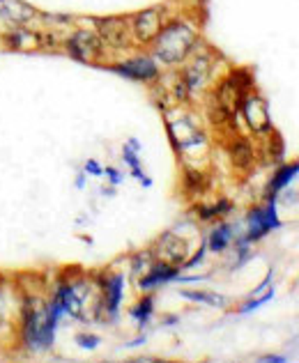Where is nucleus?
Masks as SVG:
<instances>
[{"label": "nucleus", "instance_id": "obj_1", "mask_svg": "<svg viewBox=\"0 0 299 363\" xmlns=\"http://www.w3.org/2000/svg\"><path fill=\"white\" fill-rule=\"evenodd\" d=\"M198 49V33L196 28L182 21V18H173L166 21L161 33L154 37L150 44V55L157 62L166 67L185 65Z\"/></svg>", "mask_w": 299, "mask_h": 363}, {"label": "nucleus", "instance_id": "obj_2", "mask_svg": "<svg viewBox=\"0 0 299 363\" xmlns=\"http://www.w3.org/2000/svg\"><path fill=\"white\" fill-rule=\"evenodd\" d=\"M60 49L72 60L83 65H102L106 62V53H109L97 30L85 26H72L70 30H65Z\"/></svg>", "mask_w": 299, "mask_h": 363}, {"label": "nucleus", "instance_id": "obj_3", "mask_svg": "<svg viewBox=\"0 0 299 363\" xmlns=\"http://www.w3.org/2000/svg\"><path fill=\"white\" fill-rule=\"evenodd\" d=\"M0 49L12 53L46 51V30L37 23L3 26V30H0Z\"/></svg>", "mask_w": 299, "mask_h": 363}, {"label": "nucleus", "instance_id": "obj_4", "mask_svg": "<svg viewBox=\"0 0 299 363\" xmlns=\"http://www.w3.org/2000/svg\"><path fill=\"white\" fill-rule=\"evenodd\" d=\"M168 136L173 147L180 155H187L191 150H205L207 147V136L202 131L200 122L189 116V113H180L178 118H168Z\"/></svg>", "mask_w": 299, "mask_h": 363}, {"label": "nucleus", "instance_id": "obj_5", "mask_svg": "<svg viewBox=\"0 0 299 363\" xmlns=\"http://www.w3.org/2000/svg\"><path fill=\"white\" fill-rule=\"evenodd\" d=\"M90 26L102 37L106 49L127 51L129 46H134L129 16H97V18H90Z\"/></svg>", "mask_w": 299, "mask_h": 363}, {"label": "nucleus", "instance_id": "obj_6", "mask_svg": "<svg viewBox=\"0 0 299 363\" xmlns=\"http://www.w3.org/2000/svg\"><path fill=\"white\" fill-rule=\"evenodd\" d=\"M109 67L115 74L124 76V79L146 83V85L159 81V76H161L159 62L154 60L150 53H136V55H129V58L113 60V62H109Z\"/></svg>", "mask_w": 299, "mask_h": 363}, {"label": "nucleus", "instance_id": "obj_7", "mask_svg": "<svg viewBox=\"0 0 299 363\" xmlns=\"http://www.w3.org/2000/svg\"><path fill=\"white\" fill-rule=\"evenodd\" d=\"M163 23H166V12L163 7H146L136 12L134 16H129V26H131V40L134 44L141 46H150L152 40L161 33Z\"/></svg>", "mask_w": 299, "mask_h": 363}, {"label": "nucleus", "instance_id": "obj_8", "mask_svg": "<svg viewBox=\"0 0 299 363\" xmlns=\"http://www.w3.org/2000/svg\"><path fill=\"white\" fill-rule=\"evenodd\" d=\"M212 72H214V60H212V55L207 51H200V53L196 51L185 62L182 72H178V74L182 76V81L187 83L189 92L194 94L198 90H205V85L212 79Z\"/></svg>", "mask_w": 299, "mask_h": 363}, {"label": "nucleus", "instance_id": "obj_9", "mask_svg": "<svg viewBox=\"0 0 299 363\" xmlns=\"http://www.w3.org/2000/svg\"><path fill=\"white\" fill-rule=\"evenodd\" d=\"M40 9L28 0H0V23L3 26H31L37 23Z\"/></svg>", "mask_w": 299, "mask_h": 363}, {"label": "nucleus", "instance_id": "obj_10", "mask_svg": "<svg viewBox=\"0 0 299 363\" xmlns=\"http://www.w3.org/2000/svg\"><path fill=\"white\" fill-rule=\"evenodd\" d=\"M239 113H242L244 122L249 124V129L254 133L269 131V111L258 94H246L242 104H239Z\"/></svg>", "mask_w": 299, "mask_h": 363}, {"label": "nucleus", "instance_id": "obj_11", "mask_svg": "<svg viewBox=\"0 0 299 363\" xmlns=\"http://www.w3.org/2000/svg\"><path fill=\"white\" fill-rule=\"evenodd\" d=\"M187 253H189L187 242L182 240V237H178V235L166 233L157 244H154V253L152 255H154V260H161L166 264L178 267L182 260H187Z\"/></svg>", "mask_w": 299, "mask_h": 363}, {"label": "nucleus", "instance_id": "obj_12", "mask_svg": "<svg viewBox=\"0 0 299 363\" xmlns=\"http://www.w3.org/2000/svg\"><path fill=\"white\" fill-rule=\"evenodd\" d=\"M272 228H276V214H274V207H263V209H254L249 216V235L246 240H258L263 237L265 233H269Z\"/></svg>", "mask_w": 299, "mask_h": 363}, {"label": "nucleus", "instance_id": "obj_13", "mask_svg": "<svg viewBox=\"0 0 299 363\" xmlns=\"http://www.w3.org/2000/svg\"><path fill=\"white\" fill-rule=\"evenodd\" d=\"M102 283V303L104 308L109 311L111 315L118 313V306L122 301V276L118 274H111V276H104V279L99 281Z\"/></svg>", "mask_w": 299, "mask_h": 363}, {"label": "nucleus", "instance_id": "obj_14", "mask_svg": "<svg viewBox=\"0 0 299 363\" xmlns=\"http://www.w3.org/2000/svg\"><path fill=\"white\" fill-rule=\"evenodd\" d=\"M228 155H230V161L237 166V168H251L256 161V152H254V145L244 138V136H235L233 143L228 145Z\"/></svg>", "mask_w": 299, "mask_h": 363}, {"label": "nucleus", "instance_id": "obj_15", "mask_svg": "<svg viewBox=\"0 0 299 363\" xmlns=\"http://www.w3.org/2000/svg\"><path fill=\"white\" fill-rule=\"evenodd\" d=\"M230 242H233V228H230L228 223H219L207 237V248L219 253V251H224V248H228Z\"/></svg>", "mask_w": 299, "mask_h": 363}, {"label": "nucleus", "instance_id": "obj_16", "mask_svg": "<svg viewBox=\"0 0 299 363\" xmlns=\"http://www.w3.org/2000/svg\"><path fill=\"white\" fill-rule=\"evenodd\" d=\"M230 207H233V205H230L228 200H219V203H214V205H200L198 207V216L202 218V221H212V218L224 216Z\"/></svg>", "mask_w": 299, "mask_h": 363}, {"label": "nucleus", "instance_id": "obj_17", "mask_svg": "<svg viewBox=\"0 0 299 363\" xmlns=\"http://www.w3.org/2000/svg\"><path fill=\"white\" fill-rule=\"evenodd\" d=\"M182 297H187L191 301H202V303H210V306H221L224 299L219 297V294H212V292H194V290H185L182 292Z\"/></svg>", "mask_w": 299, "mask_h": 363}, {"label": "nucleus", "instance_id": "obj_18", "mask_svg": "<svg viewBox=\"0 0 299 363\" xmlns=\"http://www.w3.org/2000/svg\"><path fill=\"white\" fill-rule=\"evenodd\" d=\"M134 313V318H136L138 322H146L148 318H150V313H152V299L150 297H146V299H143L138 306H136V308H134L131 311Z\"/></svg>", "mask_w": 299, "mask_h": 363}, {"label": "nucleus", "instance_id": "obj_19", "mask_svg": "<svg viewBox=\"0 0 299 363\" xmlns=\"http://www.w3.org/2000/svg\"><path fill=\"white\" fill-rule=\"evenodd\" d=\"M83 170H85V173H88V175H94V177H102V175H104V168L99 166V161H94V159L85 161Z\"/></svg>", "mask_w": 299, "mask_h": 363}, {"label": "nucleus", "instance_id": "obj_20", "mask_svg": "<svg viewBox=\"0 0 299 363\" xmlns=\"http://www.w3.org/2000/svg\"><path fill=\"white\" fill-rule=\"evenodd\" d=\"M97 338H88V336H79V345L85 347V350H92V347H97Z\"/></svg>", "mask_w": 299, "mask_h": 363}, {"label": "nucleus", "instance_id": "obj_21", "mask_svg": "<svg viewBox=\"0 0 299 363\" xmlns=\"http://www.w3.org/2000/svg\"><path fill=\"white\" fill-rule=\"evenodd\" d=\"M104 175L109 177V179L113 182V184H118V182H122V173H118L115 168H106V170H104Z\"/></svg>", "mask_w": 299, "mask_h": 363}, {"label": "nucleus", "instance_id": "obj_22", "mask_svg": "<svg viewBox=\"0 0 299 363\" xmlns=\"http://www.w3.org/2000/svg\"><path fill=\"white\" fill-rule=\"evenodd\" d=\"M260 363H288L286 357H274V354H269V357H263L260 359Z\"/></svg>", "mask_w": 299, "mask_h": 363}, {"label": "nucleus", "instance_id": "obj_23", "mask_svg": "<svg viewBox=\"0 0 299 363\" xmlns=\"http://www.w3.org/2000/svg\"><path fill=\"white\" fill-rule=\"evenodd\" d=\"M76 186H85V177H83V175L76 177Z\"/></svg>", "mask_w": 299, "mask_h": 363}, {"label": "nucleus", "instance_id": "obj_24", "mask_svg": "<svg viewBox=\"0 0 299 363\" xmlns=\"http://www.w3.org/2000/svg\"><path fill=\"white\" fill-rule=\"evenodd\" d=\"M129 363H154V361H150V359H138V361H129Z\"/></svg>", "mask_w": 299, "mask_h": 363}]
</instances>
